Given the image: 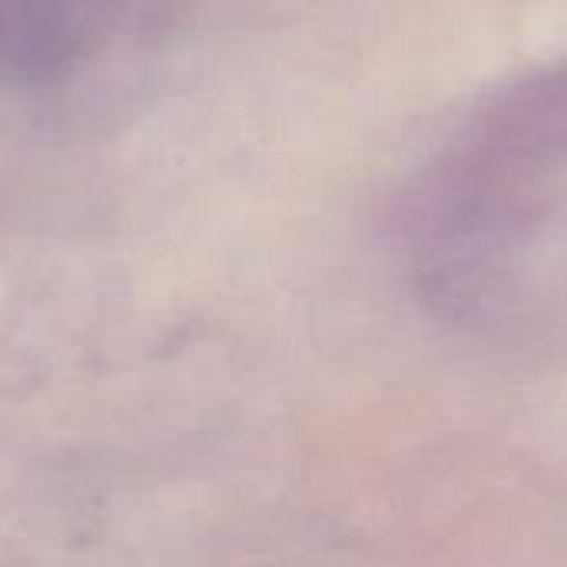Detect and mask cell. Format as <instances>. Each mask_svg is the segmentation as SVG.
<instances>
[{
  "mask_svg": "<svg viewBox=\"0 0 567 567\" xmlns=\"http://www.w3.org/2000/svg\"><path fill=\"white\" fill-rule=\"evenodd\" d=\"M80 47L73 0H0V66L50 70Z\"/></svg>",
  "mask_w": 567,
  "mask_h": 567,
  "instance_id": "cell-1",
  "label": "cell"
}]
</instances>
